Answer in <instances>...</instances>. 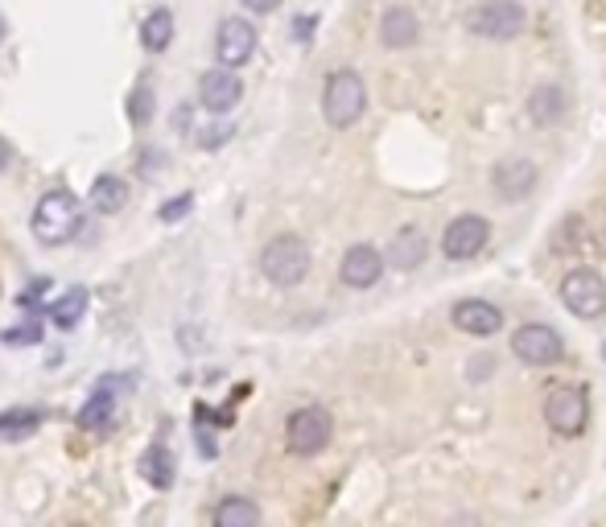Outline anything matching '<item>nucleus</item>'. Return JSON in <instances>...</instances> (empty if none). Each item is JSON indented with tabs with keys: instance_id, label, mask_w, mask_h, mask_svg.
I'll return each mask as SVG.
<instances>
[{
	"instance_id": "1",
	"label": "nucleus",
	"mask_w": 606,
	"mask_h": 527,
	"mask_svg": "<svg viewBox=\"0 0 606 527\" xmlns=\"http://www.w3.org/2000/svg\"><path fill=\"white\" fill-rule=\"evenodd\" d=\"M79 227H83V202L71 190L42 194L38 206H33V215H29L33 239L46 243V248H62V243H71Z\"/></svg>"
},
{
	"instance_id": "2",
	"label": "nucleus",
	"mask_w": 606,
	"mask_h": 527,
	"mask_svg": "<svg viewBox=\"0 0 606 527\" xmlns=\"http://www.w3.org/2000/svg\"><path fill=\"white\" fill-rule=\"evenodd\" d=\"M260 272H264L268 285L297 289L301 280L310 276V248H306V239H297V235L268 239L264 248H260Z\"/></svg>"
},
{
	"instance_id": "3",
	"label": "nucleus",
	"mask_w": 606,
	"mask_h": 527,
	"mask_svg": "<svg viewBox=\"0 0 606 527\" xmlns=\"http://www.w3.org/2000/svg\"><path fill=\"white\" fill-rule=\"evenodd\" d=\"M367 112V87L359 79V70L343 66V70H334V75L326 79L322 87V116L330 128H351L359 124Z\"/></svg>"
},
{
	"instance_id": "4",
	"label": "nucleus",
	"mask_w": 606,
	"mask_h": 527,
	"mask_svg": "<svg viewBox=\"0 0 606 527\" xmlns=\"http://www.w3.org/2000/svg\"><path fill=\"white\" fill-rule=\"evenodd\" d=\"M334 437V420L322 404H306L289 412L285 420V449L293 453V458H314V453H322Z\"/></svg>"
},
{
	"instance_id": "5",
	"label": "nucleus",
	"mask_w": 606,
	"mask_h": 527,
	"mask_svg": "<svg viewBox=\"0 0 606 527\" xmlns=\"http://www.w3.org/2000/svg\"><path fill=\"white\" fill-rule=\"evenodd\" d=\"M524 25H528V13L516 0H483V5L466 13V33L487 38V42H512L524 33Z\"/></svg>"
},
{
	"instance_id": "6",
	"label": "nucleus",
	"mask_w": 606,
	"mask_h": 527,
	"mask_svg": "<svg viewBox=\"0 0 606 527\" xmlns=\"http://www.w3.org/2000/svg\"><path fill=\"white\" fill-rule=\"evenodd\" d=\"M561 305L582 322H594L606 313V276L594 268H569L561 276Z\"/></svg>"
},
{
	"instance_id": "7",
	"label": "nucleus",
	"mask_w": 606,
	"mask_h": 527,
	"mask_svg": "<svg viewBox=\"0 0 606 527\" xmlns=\"http://www.w3.org/2000/svg\"><path fill=\"white\" fill-rule=\"evenodd\" d=\"M545 425L557 437H582L590 425V396L582 388H553L545 396Z\"/></svg>"
},
{
	"instance_id": "8",
	"label": "nucleus",
	"mask_w": 606,
	"mask_h": 527,
	"mask_svg": "<svg viewBox=\"0 0 606 527\" xmlns=\"http://www.w3.org/2000/svg\"><path fill=\"white\" fill-rule=\"evenodd\" d=\"M512 355L528 367H553L565 359V338L545 322H528L512 334Z\"/></svg>"
},
{
	"instance_id": "9",
	"label": "nucleus",
	"mask_w": 606,
	"mask_h": 527,
	"mask_svg": "<svg viewBox=\"0 0 606 527\" xmlns=\"http://www.w3.org/2000/svg\"><path fill=\"white\" fill-rule=\"evenodd\" d=\"M536 182H541V169H536L528 157H503L491 169V190L499 194V202H524V198H532Z\"/></svg>"
},
{
	"instance_id": "10",
	"label": "nucleus",
	"mask_w": 606,
	"mask_h": 527,
	"mask_svg": "<svg viewBox=\"0 0 606 527\" xmlns=\"http://www.w3.org/2000/svg\"><path fill=\"white\" fill-rule=\"evenodd\" d=\"M240 99H244V83H240V75H235L231 66H215V70H207V75L198 79V103L211 116L235 112V103H240Z\"/></svg>"
},
{
	"instance_id": "11",
	"label": "nucleus",
	"mask_w": 606,
	"mask_h": 527,
	"mask_svg": "<svg viewBox=\"0 0 606 527\" xmlns=\"http://www.w3.org/2000/svg\"><path fill=\"white\" fill-rule=\"evenodd\" d=\"M487 239H491V223L487 219L458 215V219H450V227L442 235V252H446V260H475L487 248Z\"/></svg>"
},
{
	"instance_id": "12",
	"label": "nucleus",
	"mask_w": 606,
	"mask_h": 527,
	"mask_svg": "<svg viewBox=\"0 0 606 527\" xmlns=\"http://www.w3.org/2000/svg\"><path fill=\"white\" fill-rule=\"evenodd\" d=\"M252 54H256V25L248 17H227L219 25V33H215V58H219V66L240 70Z\"/></svg>"
},
{
	"instance_id": "13",
	"label": "nucleus",
	"mask_w": 606,
	"mask_h": 527,
	"mask_svg": "<svg viewBox=\"0 0 606 527\" xmlns=\"http://www.w3.org/2000/svg\"><path fill=\"white\" fill-rule=\"evenodd\" d=\"M384 276V256L372 248V243H351L343 252V264H339V280L347 289H372L380 285Z\"/></svg>"
},
{
	"instance_id": "14",
	"label": "nucleus",
	"mask_w": 606,
	"mask_h": 527,
	"mask_svg": "<svg viewBox=\"0 0 606 527\" xmlns=\"http://www.w3.org/2000/svg\"><path fill=\"white\" fill-rule=\"evenodd\" d=\"M454 326L470 338H491L503 330V313H499V305H491L483 297H466L454 305Z\"/></svg>"
},
{
	"instance_id": "15",
	"label": "nucleus",
	"mask_w": 606,
	"mask_h": 527,
	"mask_svg": "<svg viewBox=\"0 0 606 527\" xmlns=\"http://www.w3.org/2000/svg\"><path fill=\"white\" fill-rule=\"evenodd\" d=\"M380 42H384L388 50H409V46H417V42H421V17H417L413 9H404V5L384 9V17H380Z\"/></svg>"
},
{
	"instance_id": "16",
	"label": "nucleus",
	"mask_w": 606,
	"mask_h": 527,
	"mask_svg": "<svg viewBox=\"0 0 606 527\" xmlns=\"http://www.w3.org/2000/svg\"><path fill=\"white\" fill-rule=\"evenodd\" d=\"M425 256H429V239H425V231L421 227H400L396 235H392V243H388V264L392 268H400V272H413V268H421L425 264Z\"/></svg>"
},
{
	"instance_id": "17",
	"label": "nucleus",
	"mask_w": 606,
	"mask_h": 527,
	"mask_svg": "<svg viewBox=\"0 0 606 527\" xmlns=\"http://www.w3.org/2000/svg\"><path fill=\"white\" fill-rule=\"evenodd\" d=\"M137 474L153 486V490H170L178 482V458L170 445H149L137 458Z\"/></svg>"
},
{
	"instance_id": "18",
	"label": "nucleus",
	"mask_w": 606,
	"mask_h": 527,
	"mask_svg": "<svg viewBox=\"0 0 606 527\" xmlns=\"http://www.w3.org/2000/svg\"><path fill=\"white\" fill-rule=\"evenodd\" d=\"M565 112H569V95H565V87H557V83H541V87L528 95V120H532V124H541V128L561 124Z\"/></svg>"
},
{
	"instance_id": "19",
	"label": "nucleus",
	"mask_w": 606,
	"mask_h": 527,
	"mask_svg": "<svg viewBox=\"0 0 606 527\" xmlns=\"http://www.w3.org/2000/svg\"><path fill=\"white\" fill-rule=\"evenodd\" d=\"M116 392L112 388H99L95 383V392L87 396V404L79 408V429H87V433H104V429H112L116 425Z\"/></svg>"
},
{
	"instance_id": "20",
	"label": "nucleus",
	"mask_w": 606,
	"mask_h": 527,
	"mask_svg": "<svg viewBox=\"0 0 606 527\" xmlns=\"http://www.w3.org/2000/svg\"><path fill=\"white\" fill-rule=\"evenodd\" d=\"M91 206L99 210V215H120V210L128 206V182L116 178V173H99V178L91 182Z\"/></svg>"
},
{
	"instance_id": "21",
	"label": "nucleus",
	"mask_w": 606,
	"mask_h": 527,
	"mask_svg": "<svg viewBox=\"0 0 606 527\" xmlns=\"http://www.w3.org/2000/svg\"><path fill=\"white\" fill-rule=\"evenodd\" d=\"M87 301H91V293L83 289V285H75V289H66L54 305H50V322H54V330H66L71 334L79 322H83V313H87Z\"/></svg>"
},
{
	"instance_id": "22",
	"label": "nucleus",
	"mask_w": 606,
	"mask_h": 527,
	"mask_svg": "<svg viewBox=\"0 0 606 527\" xmlns=\"http://www.w3.org/2000/svg\"><path fill=\"white\" fill-rule=\"evenodd\" d=\"M174 13L170 9H153V13H145V21H141V46L149 50V54H165L170 50V42H174Z\"/></svg>"
},
{
	"instance_id": "23",
	"label": "nucleus",
	"mask_w": 606,
	"mask_h": 527,
	"mask_svg": "<svg viewBox=\"0 0 606 527\" xmlns=\"http://www.w3.org/2000/svg\"><path fill=\"white\" fill-rule=\"evenodd\" d=\"M211 519H215V527H256L260 523V507L252 499H244V495H227V499L215 503Z\"/></svg>"
},
{
	"instance_id": "24",
	"label": "nucleus",
	"mask_w": 606,
	"mask_h": 527,
	"mask_svg": "<svg viewBox=\"0 0 606 527\" xmlns=\"http://www.w3.org/2000/svg\"><path fill=\"white\" fill-rule=\"evenodd\" d=\"M42 412L38 408H5L0 412V437L5 441H25V437H33L42 429Z\"/></svg>"
},
{
	"instance_id": "25",
	"label": "nucleus",
	"mask_w": 606,
	"mask_h": 527,
	"mask_svg": "<svg viewBox=\"0 0 606 527\" xmlns=\"http://www.w3.org/2000/svg\"><path fill=\"white\" fill-rule=\"evenodd\" d=\"M153 116H157V95H153L149 83H137V87L128 91V120L137 124V128H149Z\"/></svg>"
},
{
	"instance_id": "26",
	"label": "nucleus",
	"mask_w": 606,
	"mask_h": 527,
	"mask_svg": "<svg viewBox=\"0 0 606 527\" xmlns=\"http://www.w3.org/2000/svg\"><path fill=\"white\" fill-rule=\"evenodd\" d=\"M46 338V322H42V313L38 318H29L21 326H9V330H0V342L5 346H38Z\"/></svg>"
},
{
	"instance_id": "27",
	"label": "nucleus",
	"mask_w": 606,
	"mask_h": 527,
	"mask_svg": "<svg viewBox=\"0 0 606 527\" xmlns=\"http://www.w3.org/2000/svg\"><path fill=\"white\" fill-rule=\"evenodd\" d=\"M231 136H235V124L215 120V124L202 128V136H198V149H202V153H215V149H223V145H227Z\"/></svg>"
},
{
	"instance_id": "28",
	"label": "nucleus",
	"mask_w": 606,
	"mask_h": 527,
	"mask_svg": "<svg viewBox=\"0 0 606 527\" xmlns=\"http://www.w3.org/2000/svg\"><path fill=\"white\" fill-rule=\"evenodd\" d=\"M190 210H194V194L186 190V194H178V198H170V202H161V206H157V219H161V223H182Z\"/></svg>"
},
{
	"instance_id": "29",
	"label": "nucleus",
	"mask_w": 606,
	"mask_h": 527,
	"mask_svg": "<svg viewBox=\"0 0 606 527\" xmlns=\"http://www.w3.org/2000/svg\"><path fill=\"white\" fill-rule=\"evenodd\" d=\"M46 293H50V276H38V280H29V285L17 293V305L21 309H38Z\"/></svg>"
},
{
	"instance_id": "30",
	"label": "nucleus",
	"mask_w": 606,
	"mask_h": 527,
	"mask_svg": "<svg viewBox=\"0 0 606 527\" xmlns=\"http://www.w3.org/2000/svg\"><path fill=\"white\" fill-rule=\"evenodd\" d=\"M194 449L202 453V462H215V458H219V445H215V437H211V425H198V429H194Z\"/></svg>"
},
{
	"instance_id": "31",
	"label": "nucleus",
	"mask_w": 606,
	"mask_h": 527,
	"mask_svg": "<svg viewBox=\"0 0 606 527\" xmlns=\"http://www.w3.org/2000/svg\"><path fill=\"white\" fill-rule=\"evenodd\" d=\"M194 425L227 429V425H231V412H215V408H207V404H194Z\"/></svg>"
},
{
	"instance_id": "32",
	"label": "nucleus",
	"mask_w": 606,
	"mask_h": 527,
	"mask_svg": "<svg viewBox=\"0 0 606 527\" xmlns=\"http://www.w3.org/2000/svg\"><path fill=\"white\" fill-rule=\"evenodd\" d=\"M161 161H165V153L161 149H141L137 153V169H141V178H157V169H161Z\"/></svg>"
},
{
	"instance_id": "33",
	"label": "nucleus",
	"mask_w": 606,
	"mask_h": 527,
	"mask_svg": "<svg viewBox=\"0 0 606 527\" xmlns=\"http://www.w3.org/2000/svg\"><path fill=\"white\" fill-rule=\"evenodd\" d=\"M470 379H487V375H495V355H475V359H470V371H466Z\"/></svg>"
},
{
	"instance_id": "34",
	"label": "nucleus",
	"mask_w": 606,
	"mask_h": 527,
	"mask_svg": "<svg viewBox=\"0 0 606 527\" xmlns=\"http://www.w3.org/2000/svg\"><path fill=\"white\" fill-rule=\"evenodd\" d=\"M314 29H318V17H293V38L297 42H310Z\"/></svg>"
},
{
	"instance_id": "35",
	"label": "nucleus",
	"mask_w": 606,
	"mask_h": 527,
	"mask_svg": "<svg viewBox=\"0 0 606 527\" xmlns=\"http://www.w3.org/2000/svg\"><path fill=\"white\" fill-rule=\"evenodd\" d=\"M240 5H244L248 13H256V17H268V13L281 9V0H240Z\"/></svg>"
},
{
	"instance_id": "36",
	"label": "nucleus",
	"mask_w": 606,
	"mask_h": 527,
	"mask_svg": "<svg viewBox=\"0 0 606 527\" xmlns=\"http://www.w3.org/2000/svg\"><path fill=\"white\" fill-rule=\"evenodd\" d=\"M9 165H13V145L0 136V173H9Z\"/></svg>"
},
{
	"instance_id": "37",
	"label": "nucleus",
	"mask_w": 606,
	"mask_h": 527,
	"mask_svg": "<svg viewBox=\"0 0 606 527\" xmlns=\"http://www.w3.org/2000/svg\"><path fill=\"white\" fill-rule=\"evenodd\" d=\"M5 33H9V21H5V17H0V42H5Z\"/></svg>"
},
{
	"instance_id": "38",
	"label": "nucleus",
	"mask_w": 606,
	"mask_h": 527,
	"mask_svg": "<svg viewBox=\"0 0 606 527\" xmlns=\"http://www.w3.org/2000/svg\"><path fill=\"white\" fill-rule=\"evenodd\" d=\"M602 363H606V342H602Z\"/></svg>"
}]
</instances>
